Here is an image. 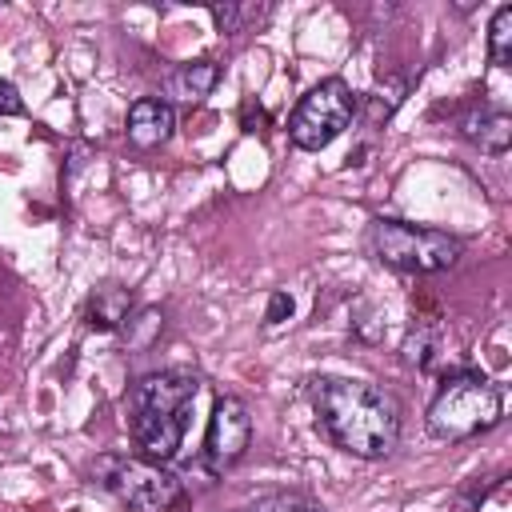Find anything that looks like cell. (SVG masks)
<instances>
[{
	"label": "cell",
	"instance_id": "16",
	"mask_svg": "<svg viewBox=\"0 0 512 512\" xmlns=\"http://www.w3.org/2000/svg\"><path fill=\"white\" fill-rule=\"evenodd\" d=\"M284 316H292V296H288V292H272V300H268V312H264V320H268V324H280Z\"/></svg>",
	"mask_w": 512,
	"mask_h": 512
},
{
	"label": "cell",
	"instance_id": "11",
	"mask_svg": "<svg viewBox=\"0 0 512 512\" xmlns=\"http://www.w3.org/2000/svg\"><path fill=\"white\" fill-rule=\"evenodd\" d=\"M128 316H132V296L124 288H116V284L96 288V296L88 300V320L96 328H120Z\"/></svg>",
	"mask_w": 512,
	"mask_h": 512
},
{
	"label": "cell",
	"instance_id": "17",
	"mask_svg": "<svg viewBox=\"0 0 512 512\" xmlns=\"http://www.w3.org/2000/svg\"><path fill=\"white\" fill-rule=\"evenodd\" d=\"M212 20L220 32H236V20H240V8L236 4H212Z\"/></svg>",
	"mask_w": 512,
	"mask_h": 512
},
{
	"label": "cell",
	"instance_id": "2",
	"mask_svg": "<svg viewBox=\"0 0 512 512\" xmlns=\"http://www.w3.org/2000/svg\"><path fill=\"white\" fill-rule=\"evenodd\" d=\"M196 392H200V380L184 368L152 372L132 384L128 412H132V436H136V448L144 460H152V464L176 460Z\"/></svg>",
	"mask_w": 512,
	"mask_h": 512
},
{
	"label": "cell",
	"instance_id": "12",
	"mask_svg": "<svg viewBox=\"0 0 512 512\" xmlns=\"http://www.w3.org/2000/svg\"><path fill=\"white\" fill-rule=\"evenodd\" d=\"M488 56L496 68L512 64V4H500L488 24Z\"/></svg>",
	"mask_w": 512,
	"mask_h": 512
},
{
	"label": "cell",
	"instance_id": "4",
	"mask_svg": "<svg viewBox=\"0 0 512 512\" xmlns=\"http://www.w3.org/2000/svg\"><path fill=\"white\" fill-rule=\"evenodd\" d=\"M368 248L388 268L420 272V276L452 268L464 252V244L456 236L436 232V228H420V224H404V220H372Z\"/></svg>",
	"mask_w": 512,
	"mask_h": 512
},
{
	"label": "cell",
	"instance_id": "5",
	"mask_svg": "<svg viewBox=\"0 0 512 512\" xmlns=\"http://www.w3.org/2000/svg\"><path fill=\"white\" fill-rule=\"evenodd\" d=\"M96 476L132 512H168L184 496L180 476L168 472L164 464L144 460V456H100Z\"/></svg>",
	"mask_w": 512,
	"mask_h": 512
},
{
	"label": "cell",
	"instance_id": "10",
	"mask_svg": "<svg viewBox=\"0 0 512 512\" xmlns=\"http://www.w3.org/2000/svg\"><path fill=\"white\" fill-rule=\"evenodd\" d=\"M220 80V68L212 60H192V64H180L168 80V96L180 100V104H200Z\"/></svg>",
	"mask_w": 512,
	"mask_h": 512
},
{
	"label": "cell",
	"instance_id": "8",
	"mask_svg": "<svg viewBox=\"0 0 512 512\" xmlns=\"http://www.w3.org/2000/svg\"><path fill=\"white\" fill-rule=\"evenodd\" d=\"M176 128V112L164 96H140L124 116V136L132 148H160Z\"/></svg>",
	"mask_w": 512,
	"mask_h": 512
},
{
	"label": "cell",
	"instance_id": "15",
	"mask_svg": "<svg viewBox=\"0 0 512 512\" xmlns=\"http://www.w3.org/2000/svg\"><path fill=\"white\" fill-rule=\"evenodd\" d=\"M20 112H24V96L8 80H0V116H20Z\"/></svg>",
	"mask_w": 512,
	"mask_h": 512
},
{
	"label": "cell",
	"instance_id": "6",
	"mask_svg": "<svg viewBox=\"0 0 512 512\" xmlns=\"http://www.w3.org/2000/svg\"><path fill=\"white\" fill-rule=\"evenodd\" d=\"M352 116H356V92L348 88V80L328 76L300 96V104L288 116V136L296 148L320 152L352 124Z\"/></svg>",
	"mask_w": 512,
	"mask_h": 512
},
{
	"label": "cell",
	"instance_id": "7",
	"mask_svg": "<svg viewBox=\"0 0 512 512\" xmlns=\"http://www.w3.org/2000/svg\"><path fill=\"white\" fill-rule=\"evenodd\" d=\"M248 440H252V416H248V404L240 396H220L212 404V416H208V436H204V460L212 472H224L232 468L244 452H248Z\"/></svg>",
	"mask_w": 512,
	"mask_h": 512
},
{
	"label": "cell",
	"instance_id": "9",
	"mask_svg": "<svg viewBox=\"0 0 512 512\" xmlns=\"http://www.w3.org/2000/svg\"><path fill=\"white\" fill-rule=\"evenodd\" d=\"M460 136L468 144H476L480 152L488 156H500L508 152L512 144V116L504 108H472L464 120H460Z\"/></svg>",
	"mask_w": 512,
	"mask_h": 512
},
{
	"label": "cell",
	"instance_id": "14",
	"mask_svg": "<svg viewBox=\"0 0 512 512\" xmlns=\"http://www.w3.org/2000/svg\"><path fill=\"white\" fill-rule=\"evenodd\" d=\"M244 512H324V508L300 492H268V496L252 500Z\"/></svg>",
	"mask_w": 512,
	"mask_h": 512
},
{
	"label": "cell",
	"instance_id": "3",
	"mask_svg": "<svg viewBox=\"0 0 512 512\" xmlns=\"http://www.w3.org/2000/svg\"><path fill=\"white\" fill-rule=\"evenodd\" d=\"M500 416H504V396L484 372L448 376L428 404V428L440 440H472L496 428Z\"/></svg>",
	"mask_w": 512,
	"mask_h": 512
},
{
	"label": "cell",
	"instance_id": "1",
	"mask_svg": "<svg viewBox=\"0 0 512 512\" xmlns=\"http://www.w3.org/2000/svg\"><path fill=\"white\" fill-rule=\"evenodd\" d=\"M316 420L324 436L360 460H384L392 456L400 440V404L392 392L368 384V380H320L312 392Z\"/></svg>",
	"mask_w": 512,
	"mask_h": 512
},
{
	"label": "cell",
	"instance_id": "18",
	"mask_svg": "<svg viewBox=\"0 0 512 512\" xmlns=\"http://www.w3.org/2000/svg\"><path fill=\"white\" fill-rule=\"evenodd\" d=\"M404 356H408L416 368H424V364H428V336H424V332H420V336H408Z\"/></svg>",
	"mask_w": 512,
	"mask_h": 512
},
{
	"label": "cell",
	"instance_id": "13",
	"mask_svg": "<svg viewBox=\"0 0 512 512\" xmlns=\"http://www.w3.org/2000/svg\"><path fill=\"white\" fill-rule=\"evenodd\" d=\"M160 328H164V312H160V308H140L136 316H128V320L120 324L128 348H148V344L160 336Z\"/></svg>",
	"mask_w": 512,
	"mask_h": 512
}]
</instances>
